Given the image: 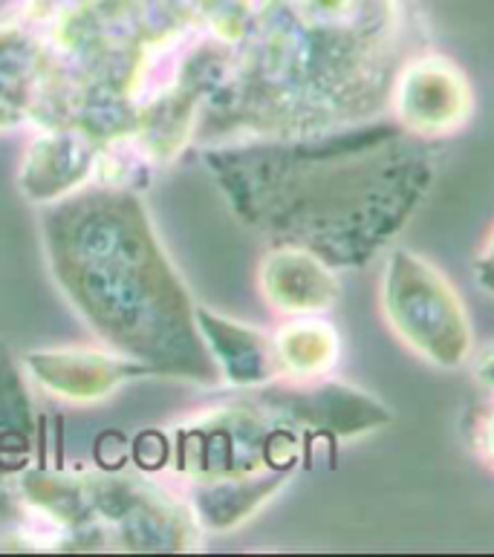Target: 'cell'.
Returning <instances> with one entry per match:
<instances>
[{
	"instance_id": "e0dca14e",
	"label": "cell",
	"mask_w": 494,
	"mask_h": 557,
	"mask_svg": "<svg viewBox=\"0 0 494 557\" xmlns=\"http://www.w3.org/2000/svg\"><path fill=\"white\" fill-rule=\"evenodd\" d=\"M24 122V113L17 108H12V104H7V101H0V131H12V127H17Z\"/></svg>"
},
{
	"instance_id": "52a82bcc",
	"label": "cell",
	"mask_w": 494,
	"mask_h": 557,
	"mask_svg": "<svg viewBox=\"0 0 494 557\" xmlns=\"http://www.w3.org/2000/svg\"><path fill=\"white\" fill-rule=\"evenodd\" d=\"M251 396L301 428L312 445H347L385 431L394 422V410L385 401L335 375L319 382H272L251 391Z\"/></svg>"
},
{
	"instance_id": "4fadbf2b",
	"label": "cell",
	"mask_w": 494,
	"mask_h": 557,
	"mask_svg": "<svg viewBox=\"0 0 494 557\" xmlns=\"http://www.w3.org/2000/svg\"><path fill=\"white\" fill-rule=\"evenodd\" d=\"M293 476L267 474L223 483H197L192 488V508L202 532H235L260 508H267Z\"/></svg>"
},
{
	"instance_id": "ba28073f",
	"label": "cell",
	"mask_w": 494,
	"mask_h": 557,
	"mask_svg": "<svg viewBox=\"0 0 494 557\" xmlns=\"http://www.w3.org/2000/svg\"><path fill=\"white\" fill-rule=\"evenodd\" d=\"M26 373L44 391L70 405L110 399L127 382L157 375L148 364L113 347H44L24 356Z\"/></svg>"
},
{
	"instance_id": "9c48e42d",
	"label": "cell",
	"mask_w": 494,
	"mask_h": 557,
	"mask_svg": "<svg viewBox=\"0 0 494 557\" xmlns=\"http://www.w3.org/2000/svg\"><path fill=\"white\" fill-rule=\"evenodd\" d=\"M258 292L275 315H330L342 300V272L295 243H275L258 267Z\"/></svg>"
},
{
	"instance_id": "2e32d148",
	"label": "cell",
	"mask_w": 494,
	"mask_h": 557,
	"mask_svg": "<svg viewBox=\"0 0 494 557\" xmlns=\"http://www.w3.org/2000/svg\"><path fill=\"white\" fill-rule=\"evenodd\" d=\"M471 272H474V283L480 286V292H486V295L494 298V225L489 228L486 240L480 243L474 263H471Z\"/></svg>"
},
{
	"instance_id": "3957f363",
	"label": "cell",
	"mask_w": 494,
	"mask_h": 557,
	"mask_svg": "<svg viewBox=\"0 0 494 557\" xmlns=\"http://www.w3.org/2000/svg\"><path fill=\"white\" fill-rule=\"evenodd\" d=\"M47 209L50 269L84 324L157 375L220 384L197 304L136 191L92 183Z\"/></svg>"
},
{
	"instance_id": "7a4b0ae2",
	"label": "cell",
	"mask_w": 494,
	"mask_h": 557,
	"mask_svg": "<svg viewBox=\"0 0 494 557\" xmlns=\"http://www.w3.org/2000/svg\"><path fill=\"white\" fill-rule=\"evenodd\" d=\"M419 47L405 0H269L214 92L229 141L387 116L391 82Z\"/></svg>"
},
{
	"instance_id": "5bb4252c",
	"label": "cell",
	"mask_w": 494,
	"mask_h": 557,
	"mask_svg": "<svg viewBox=\"0 0 494 557\" xmlns=\"http://www.w3.org/2000/svg\"><path fill=\"white\" fill-rule=\"evenodd\" d=\"M471 445H474L480 462L494 471V399L478 410L474 424H471Z\"/></svg>"
},
{
	"instance_id": "7c38bea8",
	"label": "cell",
	"mask_w": 494,
	"mask_h": 557,
	"mask_svg": "<svg viewBox=\"0 0 494 557\" xmlns=\"http://www.w3.org/2000/svg\"><path fill=\"white\" fill-rule=\"evenodd\" d=\"M281 382H319L342 364L344 342L338 326L328 315L284 318L272 330Z\"/></svg>"
},
{
	"instance_id": "8fae6325",
	"label": "cell",
	"mask_w": 494,
	"mask_h": 557,
	"mask_svg": "<svg viewBox=\"0 0 494 557\" xmlns=\"http://www.w3.org/2000/svg\"><path fill=\"white\" fill-rule=\"evenodd\" d=\"M194 318H197L202 344L218 367L220 384H226L237 393H251L272 382H281L269 330L251 326L246 321H237V318L220 315V312L200 307V304L194 309Z\"/></svg>"
},
{
	"instance_id": "6da1fadb",
	"label": "cell",
	"mask_w": 494,
	"mask_h": 557,
	"mask_svg": "<svg viewBox=\"0 0 494 557\" xmlns=\"http://www.w3.org/2000/svg\"><path fill=\"white\" fill-rule=\"evenodd\" d=\"M206 159L244 223L344 272L370 267L399 243L431 194L440 150L379 116L319 134L226 141Z\"/></svg>"
},
{
	"instance_id": "8992f818",
	"label": "cell",
	"mask_w": 494,
	"mask_h": 557,
	"mask_svg": "<svg viewBox=\"0 0 494 557\" xmlns=\"http://www.w3.org/2000/svg\"><path fill=\"white\" fill-rule=\"evenodd\" d=\"M478 110V96L469 73L440 50L419 47L399 64L391 92L387 116L405 134L440 145L462 134Z\"/></svg>"
},
{
	"instance_id": "ac0fdd59",
	"label": "cell",
	"mask_w": 494,
	"mask_h": 557,
	"mask_svg": "<svg viewBox=\"0 0 494 557\" xmlns=\"http://www.w3.org/2000/svg\"><path fill=\"white\" fill-rule=\"evenodd\" d=\"M7 476H9V474H0V480H7Z\"/></svg>"
},
{
	"instance_id": "30bf717a",
	"label": "cell",
	"mask_w": 494,
	"mask_h": 557,
	"mask_svg": "<svg viewBox=\"0 0 494 557\" xmlns=\"http://www.w3.org/2000/svg\"><path fill=\"white\" fill-rule=\"evenodd\" d=\"M101 145L76 125H52L26 148L21 191L38 206H52L96 183Z\"/></svg>"
},
{
	"instance_id": "277c9868",
	"label": "cell",
	"mask_w": 494,
	"mask_h": 557,
	"mask_svg": "<svg viewBox=\"0 0 494 557\" xmlns=\"http://www.w3.org/2000/svg\"><path fill=\"white\" fill-rule=\"evenodd\" d=\"M171 450L176 474L197 485L267 474L295 476L310 457L312 442L249 393V399L188 413L174 428Z\"/></svg>"
},
{
	"instance_id": "9a60e30c",
	"label": "cell",
	"mask_w": 494,
	"mask_h": 557,
	"mask_svg": "<svg viewBox=\"0 0 494 557\" xmlns=\"http://www.w3.org/2000/svg\"><path fill=\"white\" fill-rule=\"evenodd\" d=\"M466 370L471 373V382L478 384L480 391L489 393L494 399V338L486 344H478L471 352Z\"/></svg>"
},
{
	"instance_id": "5b68a950",
	"label": "cell",
	"mask_w": 494,
	"mask_h": 557,
	"mask_svg": "<svg viewBox=\"0 0 494 557\" xmlns=\"http://www.w3.org/2000/svg\"><path fill=\"white\" fill-rule=\"evenodd\" d=\"M379 312L396 342L434 370H466L478 347L471 309L434 260L391 246L379 272Z\"/></svg>"
}]
</instances>
